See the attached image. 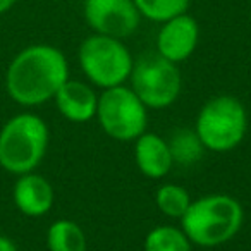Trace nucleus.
Listing matches in <instances>:
<instances>
[{
	"label": "nucleus",
	"instance_id": "obj_10",
	"mask_svg": "<svg viewBox=\"0 0 251 251\" xmlns=\"http://www.w3.org/2000/svg\"><path fill=\"white\" fill-rule=\"evenodd\" d=\"M12 201L16 208L26 217H43L52 210L55 193L47 177L35 172L18 176L12 188Z\"/></svg>",
	"mask_w": 251,
	"mask_h": 251
},
{
	"label": "nucleus",
	"instance_id": "obj_16",
	"mask_svg": "<svg viewBox=\"0 0 251 251\" xmlns=\"http://www.w3.org/2000/svg\"><path fill=\"white\" fill-rule=\"evenodd\" d=\"M138 12L153 23H165L184 14L191 0H133Z\"/></svg>",
	"mask_w": 251,
	"mask_h": 251
},
{
	"label": "nucleus",
	"instance_id": "obj_11",
	"mask_svg": "<svg viewBox=\"0 0 251 251\" xmlns=\"http://www.w3.org/2000/svg\"><path fill=\"white\" fill-rule=\"evenodd\" d=\"M53 100L60 115L71 122L83 124L97 117L98 97L86 83L67 79L59 88Z\"/></svg>",
	"mask_w": 251,
	"mask_h": 251
},
{
	"label": "nucleus",
	"instance_id": "obj_2",
	"mask_svg": "<svg viewBox=\"0 0 251 251\" xmlns=\"http://www.w3.org/2000/svg\"><path fill=\"white\" fill-rule=\"evenodd\" d=\"M241 203L229 195H206L191 201L181 226L191 243L213 248L230 241L243 226Z\"/></svg>",
	"mask_w": 251,
	"mask_h": 251
},
{
	"label": "nucleus",
	"instance_id": "obj_3",
	"mask_svg": "<svg viewBox=\"0 0 251 251\" xmlns=\"http://www.w3.org/2000/svg\"><path fill=\"white\" fill-rule=\"evenodd\" d=\"M49 126L40 115L23 112L0 129V167L14 176L33 172L49 148Z\"/></svg>",
	"mask_w": 251,
	"mask_h": 251
},
{
	"label": "nucleus",
	"instance_id": "obj_18",
	"mask_svg": "<svg viewBox=\"0 0 251 251\" xmlns=\"http://www.w3.org/2000/svg\"><path fill=\"white\" fill-rule=\"evenodd\" d=\"M0 251H19V250L11 237L2 236V234H0Z\"/></svg>",
	"mask_w": 251,
	"mask_h": 251
},
{
	"label": "nucleus",
	"instance_id": "obj_6",
	"mask_svg": "<svg viewBox=\"0 0 251 251\" xmlns=\"http://www.w3.org/2000/svg\"><path fill=\"white\" fill-rule=\"evenodd\" d=\"M97 119L101 129L117 141H131L145 133L148 124L147 107L131 88L114 86L98 97Z\"/></svg>",
	"mask_w": 251,
	"mask_h": 251
},
{
	"label": "nucleus",
	"instance_id": "obj_4",
	"mask_svg": "<svg viewBox=\"0 0 251 251\" xmlns=\"http://www.w3.org/2000/svg\"><path fill=\"white\" fill-rule=\"evenodd\" d=\"M248 114L239 98L220 95L208 100L196 117L195 133L212 151L234 150L246 136Z\"/></svg>",
	"mask_w": 251,
	"mask_h": 251
},
{
	"label": "nucleus",
	"instance_id": "obj_13",
	"mask_svg": "<svg viewBox=\"0 0 251 251\" xmlns=\"http://www.w3.org/2000/svg\"><path fill=\"white\" fill-rule=\"evenodd\" d=\"M86 234L74 220H55L47 230L49 251H86Z\"/></svg>",
	"mask_w": 251,
	"mask_h": 251
},
{
	"label": "nucleus",
	"instance_id": "obj_8",
	"mask_svg": "<svg viewBox=\"0 0 251 251\" xmlns=\"http://www.w3.org/2000/svg\"><path fill=\"white\" fill-rule=\"evenodd\" d=\"M84 19L97 35L127 38L140 26V12L133 0H84Z\"/></svg>",
	"mask_w": 251,
	"mask_h": 251
},
{
	"label": "nucleus",
	"instance_id": "obj_1",
	"mask_svg": "<svg viewBox=\"0 0 251 251\" xmlns=\"http://www.w3.org/2000/svg\"><path fill=\"white\" fill-rule=\"evenodd\" d=\"M69 79V64L57 47L36 43L23 49L5 71V91L23 107L52 100Z\"/></svg>",
	"mask_w": 251,
	"mask_h": 251
},
{
	"label": "nucleus",
	"instance_id": "obj_17",
	"mask_svg": "<svg viewBox=\"0 0 251 251\" xmlns=\"http://www.w3.org/2000/svg\"><path fill=\"white\" fill-rule=\"evenodd\" d=\"M171 147V153L174 162H181V164H193V162L200 160L203 153V145L196 133L188 129H179L172 134L171 141H167Z\"/></svg>",
	"mask_w": 251,
	"mask_h": 251
},
{
	"label": "nucleus",
	"instance_id": "obj_12",
	"mask_svg": "<svg viewBox=\"0 0 251 251\" xmlns=\"http://www.w3.org/2000/svg\"><path fill=\"white\" fill-rule=\"evenodd\" d=\"M134 160L141 174L150 179L165 177L174 164L169 143L153 133H143L136 138Z\"/></svg>",
	"mask_w": 251,
	"mask_h": 251
},
{
	"label": "nucleus",
	"instance_id": "obj_7",
	"mask_svg": "<svg viewBox=\"0 0 251 251\" xmlns=\"http://www.w3.org/2000/svg\"><path fill=\"white\" fill-rule=\"evenodd\" d=\"M131 90L147 108L171 107L181 93L182 77L177 64L158 53L138 59L131 71Z\"/></svg>",
	"mask_w": 251,
	"mask_h": 251
},
{
	"label": "nucleus",
	"instance_id": "obj_19",
	"mask_svg": "<svg viewBox=\"0 0 251 251\" xmlns=\"http://www.w3.org/2000/svg\"><path fill=\"white\" fill-rule=\"evenodd\" d=\"M14 4H16V0H0V16L11 11V9L14 7Z\"/></svg>",
	"mask_w": 251,
	"mask_h": 251
},
{
	"label": "nucleus",
	"instance_id": "obj_15",
	"mask_svg": "<svg viewBox=\"0 0 251 251\" xmlns=\"http://www.w3.org/2000/svg\"><path fill=\"white\" fill-rule=\"evenodd\" d=\"M155 203L164 215L171 219H182L191 205V196L182 186L164 184L155 193Z\"/></svg>",
	"mask_w": 251,
	"mask_h": 251
},
{
	"label": "nucleus",
	"instance_id": "obj_5",
	"mask_svg": "<svg viewBox=\"0 0 251 251\" xmlns=\"http://www.w3.org/2000/svg\"><path fill=\"white\" fill-rule=\"evenodd\" d=\"M77 57L84 76L103 90L124 84L126 79H129L134 64L121 40L105 35L88 36L81 43Z\"/></svg>",
	"mask_w": 251,
	"mask_h": 251
},
{
	"label": "nucleus",
	"instance_id": "obj_9",
	"mask_svg": "<svg viewBox=\"0 0 251 251\" xmlns=\"http://www.w3.org/2000/svg\"><path fill=\"white\" fill-rule=\"evenodd\" d=\"M198 40V23L193 16L184 12L162 23V28L157 35V52L158 55L174 64L184 62L196 50Z\"/></svg>",
	"mask_w": 251,
	"mask_h": 251
},
{
	"label": "nucleus",
	"instance_id": "obj_14",
	"mask_svg": "<svg viewBox=\"0 0 251 251\" xmlns=\"http://www.w3.org/2000/svg\"><path fill=\"white\" fill-rule=\"evenodd\" d=\"M145 251H191V241L182 229L158 226L145 237Z\"/></svg>",
	"mask_w": 251,
	"mask_h": 251
}]
</instances>
